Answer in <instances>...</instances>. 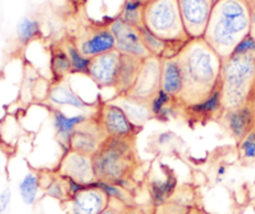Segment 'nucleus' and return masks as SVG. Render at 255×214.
Returning <instances> with one entry per match:
<instances>
[{"label":"nucleus","instance_id":"0eeeda50","mask_svg":"<svg viewBox=\"0 0 255 214\" xmlns=\"http://www.w3.org/2000/svg\"><path fill=\"white\" fill-rule=\"evenodd\" d=\"M110 203V196L99 183L80 187L61 204L65 214H101Z\"/></svg>","mask_w":255,"mask_h":214},{"label":"nucleus","instance_id":"2f4dec72","mask_svg":"<svg viewBox=\"0 0 255 214\" xmlns=\"http://www.w3.org/2000/svg\"><path fill=\"white\" fill-rule=\"evenodd\" d=\"M251 35L255 39V0H253V12H252V31Z\"/></svg>","mask_w":255,"mask_h":214},{"label":"nucleus","instance_id":"f8f14e48","mask_svg":"<svg viewBox=\"0 0 255 214\" xmlns=\"http://www.w3.org/2000/svg\"><path fill=\"white\" fill-rule=\"evenodd\" d=\"M122 54L119 50H112L90 60L87 76L100 89H114L119 80L121 69Z\"/></svg>","mask_w":255,"mask_h":214},{"label":"nucleus","instance_id":"473e14b6","mask_svg":"<svg viewBox=\"0 0 255 214\" xmlns=\"http://www.w3.org/2000/svg\"><path fill=\"white\" fill-rule=\"evenodd\" d=\"M189 214H211V213L206 212L204 209L198 208V207H192V208L189 209Z\"/></svg>","mask_w":255,"mask_h":214},{"label":"nucleus","instance_id":"1a4fd4ad","mask_svg":"<svg viewBox=\"0 0 255 214\" xmlns=\"http://www.w3.org/2000/svg\"><path fill=\"white\" fill-rule=\"evenodd\" d=\"M161 75L162 59L156 56L147 57L142 61L138 76L127 97L149 105L161 91Z\"/></svg>","mask_w":255,"mask_h":214},{"label":"nucleus","instance_id":"7ed1b4c3","mask_svg":"<svg viewBox=\"0 0 255 214\" xmlns=\"http://www.w3.org/2000/svg\"><path fill=\"white\" fill-rule=\"evenodd\" d=\"M223 111L241 108L255 100V52H233L222 62Z\"/></svg>","mask_w":255,"mask_h":214},{"label":"nucleus","instance_id":"aec40b11","mask_svg":"<svg viewBox=\"0 0 255 214\" xmlns=\"http://www.w3.org/2000/svg\"><path fill=\"white\" fill-rule=\"evenodd\" d=\"M142 61L143 60L122 54L121 69H120L117 85L115 87L116 97H125L129 94L139 74Z\"/></svg>","mask_w":255,"mask_h":214},{"label":"nucleus","instance_id":"5701e85b","mask_svg":"<svg viewBox=\"0 0 255 214\" xmlns=\"http://www.w3.org/2000/svg\"><path fill=\"white\" fill-rule=\"evenodd\" d=\"M40 189H41V186H40L39 173L34 171H29L27 173H25L17 184L20 198H21L22 203L26 206H34L36 203Z\"/></svg>","mask_w":255,"mask_h":214},{"label":"nucleus","instance_id":"f704fd0d","mask_svg":"<svg viewBox=\"0 0 255 214\" xmlns=\"http://www.w3.org/2000/svg\"><path fill=\"white\" fill-rule=\"evenodd\" d=\"M224 173H226V167H221V168H219V171H218V174H219V176H223Z\"/></svg>","mask_w":255,"mask_h":214},{"label":"nucleus","instance_id":"a211bd4d","mask_svg":"<svg viewBox=\"0 0 255 214\" xmlns=\"http://www.w3.org/2000/svg\"><path fill=\"white\" fill-rule=\"evenodd\" d=\"M47 101L52 107L70 106L75 107V108L86 109L92 106V104L85 101L79 94H76L71 89L66 80L61 82H51V89H50Z\"/></svg>","mask_w":255,"mask_h":214},{"label":"nucleus","instance_id":"20e7f679","mask_svg":"<svg viewBox=\"0 0 255 214\" xmlns=\"http://www.w3.org/2000/svg\"><path fill=\"white\" fill-rule=\"evenodd\" d=\"M138 164L136 138H109L94 154L97 183L121 186L128 181Z\"/></svg>","mask_w":255,"mask_h":214},{"label":"nucleus","instance_id":"39448f33","mask_svg":"<svg viewBox=\"0 0 255 214\" xmlns=\"http://www.w3.org/2000/svg\"><path fill=\"white\" fill-rule=\"evenodd\" d=\"M143 25L166 41L188 42L178 0H151L144 5Z\"/></svg>","mask_w":255,"mask_h":214},{"label":"nucleus","instance_id":"a878e982","mask_svg":"<svg viewBox=\"0 0 255 214\" xmlns=\"http://www.w3.org/2000/svg\"><path fill=\"white\" fill-rule=\"evenodd\" d=\"M41 35L39 21L34 17L22 16L16 24V37L21 45H27Z\"/></svg>","mask_w":255,"mask_h":214},{"label":"nucleus","instance_id":"cd10ccee","mask_svg":"<svg viewBox=\"0 0 255 214\" xmlns=\"http://www.w3.org/2000/svg\"><path fill=\"white\" fill-rule=\"evenodd\" d=\"M238 154L243 163L249 164L255 162V129L238 142Z\"/></svg>","mask_w":255,"mask_h":214},{"label":"nucleus","instance_id":"9b49d317","mask_svg":"<svg viewBox=\"0 0 255 214\" xmlns=\"http://www.w3.org/2000/svg\"><path fill=\"white\" fill-rule=\"evenodd\" d=\"M109 27L115 36L116 50L121 54L129 55L139 60H146L147 57L152 56L142 40L138 27L127 24L119 16L110 22Z\"/></svg>","mask_w":255,"mask_h":214},{"label":"nucleus","instance_id":"ddd939ff","mask_svg":"<svg viewBox=\"0 0 255 214\" xmlns=\"http://www.w3.org/2000/svg\"><path fill=\"white\" fill-rule=\"evenodd\" d=\"M109 137L96 118V112L75 129L70 139V149L94 156Z\"/></svg>","mask_w":255,"mask_h":214},{"label":"nucleus","instance_id":"f3484780","mask_svg":"<svg viewBox=\"0 0 255 214\" xmlns=\"http://www.w3.org/2000/svg\"><path fill=\"white\" fill-rule=\"evenodd\" d=\"M91 116L92 114L87 113H79L74 114V116H69V114L65 113L64 111H61L59 107H52V126H54L57 142H59L60 146H61L65 151H69L70 149V139H71L75 129H76L80 124L84 123L85 121H87Z\"/></svg>","mask_w":255,"mask_h":214},{"label":"nucleus","instance_id":"423d86ee","mask_svg":"<svg viewBox=\"0 0 255 214\" xmlns=\"http://www.w3.org/2000/svg\"><path fill=\"white\" fill-rule=\"evenodd\" d=\"M56 173L79 187L94 186L97 183L94 156L72 149L65 152L56 169Z\"/></svg>","mask_w":255,"mask_h":214},{"label":"nucleus","instance_id":"c756f323","mask_svg":"<svg viewBox=\"0 0 255 214\" xmlns=\"http://www.w3.org/2000/svg\"><path fill=\"white\" fill-rule=\"evenodd\" d=\"M128 207V204L125 203L121 199L111 198L110 197L109 206L106 207V209L101 214H126Z\"/></svg>","mask_w":255,"mask_h":214},{"label":"nucleus","instance_id":"c9c22d12","mask_svg":"<svg viewBox=\"0 0 255 214\" xmlns=\"http://www.w3.org/2000/svg\"><path fill=\"white\" fill-rule=\"evenodd\" d=\"M137 1H139V2H142V4H144V5H146L147 2H148V1H151V0H137Z\"/></svg>","mask_w":255,"mask_h":214},{"label":"nucleus","instance_id":"72a5a7b5","mask_svg":"<svg viewBox=\"0 0 255 214\" xmlns=\"http://www.w3.org/2000/svg\"><path fill=\"white\" fill-rule=\"evenodd\" d=\"M126 214H143V213H142V212L139 211V209L133 208V207L129 206L128 209H127V213Z\"/></svg>","mask_w":255,"mask_h":214},{"label":"nucleus","instance_id":"4c0bfd02","mask_svg":"<svg viewBox=\"0 0 255 214\" xmlns=\"http://www.w3.org/2000/svg\"><path fill=\"white\" fill-rule=\"evenodd\" d=\"M188 214H189V213H188Z\"/></svg>","mask_w":255,"mask_h":214},{"label":"nucleus","instance_id":"6e6552de","mask_svg":"<svg viewBox=\"0 0 255 214\" xmlns=\"http://www.w3.org/2000/svg\"><path fill=\"white\" fill-rule=\"evenodd\" d=\"M96 118L107 137L111 138H136L139 129L134 126L126 112L115 102H104L96 108Z\"/></svg>","mask_w":255,"mask_h":214},{"label":"nucleus","instance_id":"c85d7f7f","mask_svg":"<svg viewBox=\"0 0 255 214\" xmlns=\"http://www.w3.org/2000/svg\"><path fill=\"white\" fill-rule=\"evenodd\" d=\"M50 89H51V84L49 81L44 79H37L32 86V99L37 100V101H45L49 97Z\"/></svg>","mask_w":255,"mask_h":214},{"label":"nucleus","instance_id":"7c9ffc66","mask_svg":"<svg viewBox=\"0 0 255 214\" xmlns=\"http://www.w3.org/2000/svg\"><path fill=\"white\" fill-rule=\"evenodd\" d=\"M10 202H11V189L6 187L0 192V214H4L6 212Z\"/></svg>","mask_w":255,"mask_h":214},{"label":"nucleus","instance_id":"b1692460","mask_svg":"<svg viewBox=\"0 0 255 214\" xmlns=\"http://www.w3.org/2000/svg\"><path fill=\"white\" fill-rule=\"evenodd\" d=\"M186 109L191 112L196 118H213V117L221 118L222 113L224 112L221 101V90H217L209 99L202 104L188 107Z\"/></svg>","mask_w":255,"mask_h":214},{"label":"nucleus","instance_id":"bb28decb","mask_svg":"<svg viewBox=\"0 0 255 214\" xmlns=\"http://www.w3.org/2000/svg\"><path fill=\"white\" fill-rule=\"evenodd\" d=\"M144 4L137 0H125L119 17L132 26L139 27L143 25Z\"/></svg>","mask_w":255,"mask_h":214},{"label":"nucleus","instance_id":"e433bc0d","mask_svg":"<svg viewBox=\"0 0 255 214\" xmlns=\"http://www.w3.org/2000/svg\"><path fill=\"white\" fill-rule=\"evenodd\" d=\"M217 1H218V0H216V2H217Z\"/></svg>","mask_w":255,"mask_h":214},{"label":"nucleus","instance_id":"58836bf2","mask_svg":"<svg viewBox=\"0 0 255 214\" xmlns=\"http://www.w3.org/2000/svg\"><path fill=\"white\" fill-rule=\"evenodd\" d=\"M254 129H255V128H254Z\"/></svg>","mask_w":255,"mask_h":214},{"label":"nucleus","instance_id":"6ab92c4d","mask_svg":"<svg viewBox=\"0 0 255 214\" xmlns=\"http://www.w3.org/2000/svg\"><path fill=\"white\" fill-rule=\"evenodd\" d=\"M139 34H141L142 40L146 45L147 50L151 52L152 56L159 57V59H171L176 57L178 52L183 49L187 42L179 41H166L161 37L156 36L153 32L149 31L144 25L138 27Z\"/></svg>","mask_w":255,"mask_h":214},{"label":"nucleus","instance_id":"4be33fe9","mask_svg":"<svg viewBox=\"0 0 255 214\" xmlns=\"http://www.w3.org/2000/svg\"><path fill=\"white\" fill-rule=\"evenodd\" d=\"M119 99V102H115L116 105H119L126 114L128 116V118L131 119L132 123L134 126H137L138 128H141L143 126L144 122L147 119L151 118L153 114H152L151 107H149L148 104H144V102L136 101L133 99H129V97H116Z\"/></svg>","mask_w":255,"mask_h":214},{"label":"nucleus","instance_id":"393cba45","mask_svg":"<svg viewBox=\"0 0 255 214\" xmlns=\"http://www.w3.org/2000/svg\"><path fill=\"white\" fill-rule=\"evenodd\" d=\"M62 45H64L65 51H66L70 62H71L72 74H81L87 76V74H89L90 59L85 57L80 52V50L76 46V42H75V39L67 37V39L62 41Z\"/></svg>","mask_w":255,"mask_h":214},{"label":"nucleus","instance_id":"dca6fc26","mask_svg":"<svg viewBox=\"0 0 255 214\" xmlns=\"http://www.w3.org/2000/svg\"><path fill=\"white\" fill-rule=\"evenodd\" d=\"M184 90V79L177 57L162 59L161 91L179 105ZM181 106V105H179Z\"/></svg>","mask_w":255,"mask_h":214},{"label":"nucleus","instance_id":"2eb2a0df","mask_svg":"<svg viewBox=\"0 0 255 214\" xmlns=\"http://www.w3.org/2000/svg\"><path fill=\"white\" fill-rule=\"evenodd\" d=\"M219 119L238 143L255 128V100L241 108L224 111Z\"/></svg>","mask_w":255,"mask_h":214},{"label":"nucleus","instance_id":"f257e3e1","mask_svg":"<svg viewBox=\"0 0 255 214\" xmlns=\"http://www.w3.org/2000/svg\"><path fill=\"white\" fill-rule=\"evenodd\" d=\"M176 57L184 79L181 107L202 104L219 90L223 60L203 37L189 40Z\"/></svg>","mask_w":255,"mask_h":214},{"label":"nucleus","instance_id":"4468645a","mask_svg":"<svg viewBox=\"0 0 255 214\" xmlns=\"http://www.w3.org/2000/svg\"><path fill=\"white\" fill-rule=\"evenodd\" d=\"M75 42L80 52L90 60L116 49L115 36L109 25L87 29L84 34L75 39Z\"/></svg>","mask_w":255,"mask_h":214},{"label":"nucleus","instance_id":"9d476101","mask_svg":"<svg viewBox=\"0 0 255 214\" xmlns=\"http://www.w3.org/2000/svg\"><path fill=\"white\" fill-rule=\"evenodd\" d=\"M184 29L189 39L204 36L216 0H178Z\"/></svg>","mask_w":255,"mask_h":214},{"label":"nucleus","instance_id":"f03ea898","mask_svg":"<svg viewBox=\"0 0 255 214\" xmlns=\"http://www.w3.org/2000/svg\"><path fill=\"white\" fill-rule=\"evenodd\" d=\"M252 12L253 0H218L214 4L203 39L222 60L251 35Z\"/></svg>","mask_w":255,"mask_h":214},{"label":"nucleus","instance_id":"412c9836","mask_svg":"<svg viewBox=\"0 0 255 214\" xmlns=\"http://www.w3.org/2000/svg\"><path fill=\"white\" fill-rule=\"evenodd\" d=\"M50 70H51L52 82L65 81L72 74L71 62L62 42L52 45L50 49Z\"/></svg>","mask_w":255,"mask_h":214}]
</instances>
